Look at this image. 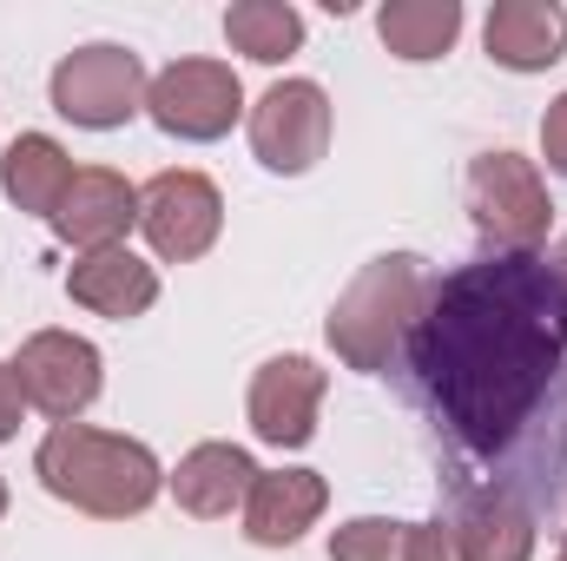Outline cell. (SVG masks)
Returning <instances> with one entry per match:
<instances>
[{"label": "cell", "mask_w": 567, "mask_h": 561, "mask_svg": "<svg viewBox=\"0 0 567 561\" xmlns=\"http://www.w3.org/2000/svg\"><path fill=\"white\" fill-rule=\"evenodd\" d=\"M403 370L429 422L482 469H555L567 442V297L548 258H475L429 284Z\"/></svg>", "instance_id": "obj_1"}, {"label": "cell", "mask_w": 567, "mask_h": 561, "mask_svg": "<svg viewBox=\"0 0 567 561\" xmlns=\"http://www.w3.org/2000/svg\"><path fill=\"white\" fill-rule=\"evenodd\" d=\"M33 476L53 502L93 522H133L165 489V469L140 436H113L93 422H53L33 449Z\"/></svg>", "instance_id": "obj_2"}, {"label": "cell", "mask_w": 567, "mask_h": 561, "mask_svg": "<svg viewBox=\"0 0 567 561\" xmlns=\"http://www.w3.org/2000/svg\"><path fill=\"white\" fill-rule=\"evenodd\" d=\"M423 297H429L423 258H416V252H383V258H370L357 278L343 284V297H337L330 317H323V337H330V350H337L350 370L383 377V370L403 364L410 330H416V317H423Z\"/></svg>", "instance_id": "obj_3"}, {"label": "cell", "mask_w": 567, "mask_h": 561, "mask_svg": "<svg viewBox=\"0 0 567 561\" xmlns=\"http://www.w3.org/2000/svg\"><path fill=\"white\" fill-rule=\"evenodd\" d=\"M468 225L482 232L488 252L502 258H542L548 245V225H555V198H548V178L535 159L522 152H482L468 165Z\"/></svg>", "instance_id": "obj_4"}, {"label": "cell", "mask_w": 567, "mask_h": 561, "mask_svg": "<svg viewBox=\"0 0 567 561\" xmlns=\"http://www.w3.org/2000/svg\"><path fill=\"white\" fill-rule=\"evenodd\" d=\"M145 86H152V73H145V60L133 47L93 40V47H73V53L53 67L47 100H53V113L73 120L80 133H120L126 120L145 113Z\"/></svg>", "instance_id": "obj_5"}, {"label": "cell", "mask_w": 567, "mask_h": 561, "mask_svg": "<svg viewBox=\"0 0 567 561\" xmlns=\"http://www.w3.org/2000/svg\"><path fill=\"white\" fill-rule=\"evenodd\" d=\"M245 113L251 106H245V80L231 73V60H172L145 86V120L165 140H185V145L225 140Z\"/></svg>", "instance_id": "obj_6"}, {"label": "cell", "mask_w": 567, "mask_h": 561, "mask_svg": "<svg viewBox=\"0 0 567 561\" xmlns=\"http://www.w3.org/2000/svg\"><path fill=\"white\" fill-rule=\"evenodd\" d=\"M140 232L158 265H198L225 232V192L205 172H152L140 185Z\"/></svg>", "instance_id": "obj_7"}, {"label": "cell", "mask_w": 567, "mask_h": 561, "mask_svg": "<svg viewBox=\"0 0 567 561\" xmlns=\"http://www.w3.org/2000/svg\"><path fill=\"white\" fill-rule=\"evenodd\" d=\"M330 93L317 80H278L258 93V106L245 113V133L265 172L278 178H303L323 152H330Z\"/></svg>", "instance_id": "obj_8"}, {"label": "cell", "mask_w": 567, "mask_h": 561, "mask_svg": "<svg viewBox=\"0 0 567 561\" xmlns=\"http://www.w3.org/2000/svg\"><path fill=\"white\" fill-rule=\"evenodd\" d=\"M13 377H20V397L40 417L80 422L106 390V357H100V344H86L73 330H33L13 350Z\"/></svg>", "instance_id": "obj_9"}, {"label": "cell", "mask_w": 567, "mask_h": 561, "mask_svg": "<svg viewBox=\"0 0 567 561\" xmlns=\"http://www.w3.org/2000/svg\"><path fill=\"white\" fill-rule=\"evenodd\" d=\"M323 390H330V377H323V364H317V357H297V350H290V357L258 364L251 397H245L251 436H258V442H271V449H303V442L317 436Z\"/></svg>", "instance_id": "obj_10"}, {"label": "cell", "mask_w": 567, "mask_h": 561, "mask_svg": "<svg viewBox=\"0 0 567 561\" xmlns=\"http://www.w3.org/2000/svg\"><path fill=\"white\" fill-rule=\"evenodd\" d=\"M47 225H53V238L73 245L80 258H86V252H113V245H126V232L140 225V185H133L126 172H113V165H80L73 185H66V198H60V212H53Z\"/></svg>", "instance_id": "obj_11"}, {"label": "cell", "mask_w": 567, "mask_h": 561, "mask_svg": "<svg viewBox=\"0 0 567 561\" xmlns=\"http://www.w3.org/2000/svg\"><path fill=\"white\" fill-rule=\"evenodd\" d=\"M258 476L265 469L251 462V449H238V442H198V449L178 456V469L165 476V489H172V502L192 522H231V516H245V496H251Z\"/></svg>", "instance_id": "obj_12"}, {"label": "cell", "mask_w": 567, "mask_h": 561, "mask_svg": "<svg viewBox=\"0 0 567 561\" xmlns=\"http://www.w3.org/2000/svg\"><path fill=\"white\" fill-rule=\"evenodd\" d=\"M455 555L462 561H535V509L515 489H462L455 516H449Z\"/></svg>", "instance_id": "obj_13"}, {"label": "cell", "mask_w": 567, "mask_h": 561, "mask_svg": "<svg viewBox=\"0 0 567 561\" xmlns=\"http://www.w3.org/2000/svg\"><path fill=\"white\" fill-rule=\"evenodd\" d=\"M330 509V482L317 469H265L245 496V542L251 549H297Z\"/></svg>", "instance_id": "obj_14"}, {"label": "cell", "mask_w": 567, "mask_h": 561, "mask_svg": "<svg viewBox=\"0 0 567 561\" xmlns=\"http://www.w3.org/2000/svg\"><path fill=\"white\" fill-rule=\"evenodd\" d=\"M482 47L508 73H548L567 60V7L561 0H495L482 20Z\"/></svg>", "instance_id": "obj_15"}, {"label": "cell", "mask_w": 567, "mask_h": 561, "mask_svg": "<svg viewBox=\"0 0 567 561\" xmlns=\"http://www.w3.org/2000/svg\"><path fill=\"white\" fill-rule=\"evenodd\" d=\"M66 297H73L80 310H93V317L133 324V317H145V310L158 304V272L145 265L140 252H126V245L86 252V258H73V272H66Z\"/></svg>", "instance_id": "obj_16"}, {"label": "cell", "mask_w": 567, "mask_h": 561, "mask_svg": "<svg viewBox=\"0 0 567 561\" xmlns=\"http://www.w3.org/2000/svg\"><path fill=\"white\" fill-rule=\"evenodd\" d=\"M73 172H80L73 152L53 140V133H20V140L0 152V192L27 218H53L60 198H66V185H73Z\"/></svg>", "instance_id": "obj_17"}, {"label": "cell", "mask_w": 567, "mask_h": 561, "mask_svg": "<svg viewBox=\"0 0 567 561\" xmlns=\"http://www.w3.org/2000/svg\"><path fill=\"white\" fill-rule=\"evenodd\" d=\"M377 40L403 67H429L462 40V0H390L377 13Z\"/></svg>", "instance_id": "obj_18"}, {"label": "cell", "mask_w": 567, "mask_h": 561, "mask_svg": "<svg viewBox=\"0 0 567 561\" xmlns=\"http://www.w3.org/2000/svg\"><path fill=\"white\" fill-rule=\"evenodd\" d=\"M225 40H231V53H245L258 67H284L303 47V13L290 0H231L225 7Z\"/></svg>", "instance_id": "obj_19"}, {"label": "cell", "mask_w": 567, "mask_h": 561, "mask_svg": "<svg viewBox=\"0 0 567 561\" xmlns=\"http://www.w3.org/2000/svg\"><path fill=\"white\" fill-rule=\"evenodd\" d=\"M410 522L390 516H350L343 529H330V561H403Z\"/></svg>", "instance_id": "obj_20"}, {"label": "cell", "mask_w": 567, "mask_h": 561, "mask_svg": "<svg viewBox=\"0 0 567 561\" xmlns=\"http://www.w3.org/2000/svg\"><path fill=\"white\" fill-rule=\"evenodd\" d=\"M403 561H462V555H455V536H449V522H442V516H435V522H410Z\"/></svg>", "instance_id": "obj_21"}, {"label": "cell", "mask_w": 567, "mask_h": 561, "mask_svg": "<svg viewBox=\"0 0 567 561\" xmlns=\"http://www.w3.org/2000/svg\"><path fill=\"white\" fill-rule=\"evenodd\" d=\"M542 159H548V172L567 178V93L548 100V113H542Z\"/></svg>", "instance_id": "obj_22"}, {"label": "cell", "mask_w": 567, "mask_h": 561, "mask_svg": "<svg viewBox=\"0 0 567 561\" xmlns=\"http://www.w3.org/2000/svg\"><path fill=\"white\" fill-rule=\"evenodd\" d=\"M20 417H27L20 377H13V364H0V442H13V436H20Z\"/></svg>", "instance_id": "obj_23"}, {"label": "cell", "mask_w": 567, "mask_h": 561, "mask_svg": "<svg viewBox=\"0 0 567 561\" xmlns=\"http://www.w3.org/2000/svg\"><path fill=\"white\" fill-rule=\"evenodd\" d=\"M548 272H555V284H561V297H567V232L555 238V252H548Z\"/></svg>", "instance_id": "obj_24"}, {"label": "cell", "mask_w": 567, "mask_h": 561, "mask_svg": "<svg viewBox=\"0 0 567 561\" xmlns=\"http://www.w3.org/2000/svg\"><path fill=\"white\" fill-rule=\"evenodd\" d=\"M0 516H7V476H0Z\"/></svg>", "instance_id": "obj_25"}, {"label": "cell", "mask_w": 567, "mask_h": 561, "mask_svg": "<svg viewBox=\"0 0 567 561\" xmlns=\"http://www.w3.org/2000/svg\"><path fill=\"white\" fill-rule=\"evenodd\" d=\"M555 561H567V542H561V555H555Z\"/></svg>", "instance_id": "obj_26"}]
</instances>
